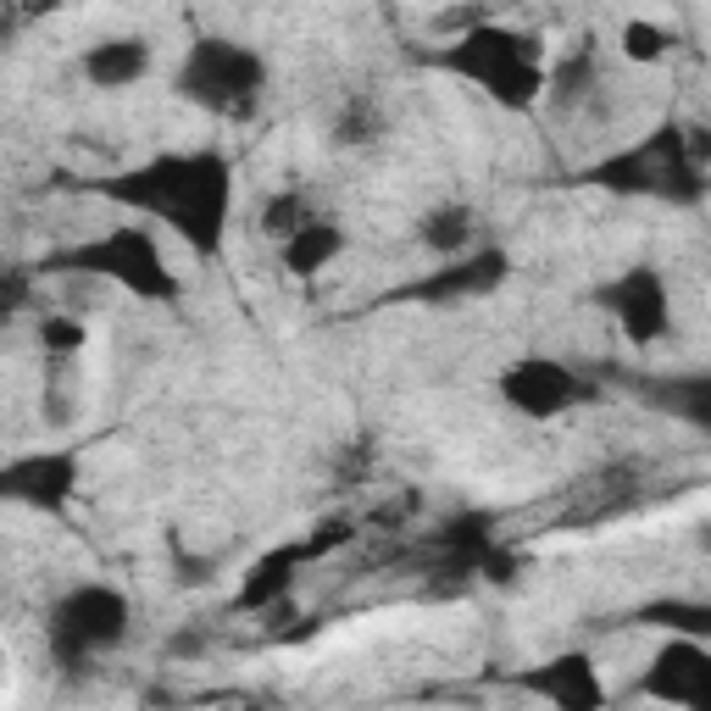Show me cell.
I'll list each match as a JSON object with an SVG mask.
<instances>
[{"instance_id": "cell-1", "label": "cell", "mask_w": 711, "mask_h": 711, "mask_svg": "<svg viewBox=\"0 0 711 711\" xmlns=\"http://www.w3.org/2000/svg\"><path fill=\"white\" fill-rule=\"evenodd\" d=\"M573 395H578V384H573L561 368H550V362H528V368L517 373V384H512V401H517L523 412H539V418L573 406Z\"/></svg>"}, {"instance_id": "cell-2", "label": "cell", "mask_w": 711, "mask_h": 711, "mask_svg": "<svg viewBox=\"0 0 711 711\" xmlns=\"http://www.w3.org/2000/svg\"><path fill=\"white\" fill-rule=\"evenodd\" d=\"M145 45L140 40H112V45H101L95 56H90V73L101 79V84H134L140 73H145Z\"/></svg>"}, {"instance_id": "cell-3", "label": "cell", "mask_w": 711, "mask_h": 711, "mask_svg": "<svg viewBox=\"0 0 711 711\" xmlns=\"http://www.w3.org/2000/svg\"><path fill=\"white\" fill-rule=\"evenodd\" d=\"M667 29H656V23H622V56L628 62H639V68H650V62H667Z\"/></svg>"}, {"instance_id": "cell-4", "label": "cell", "mask_w": 711, "mask_h": 711, "mask_svg": "<svg viewBox=\"0 0 711 711\" xmlns=\"http://www.w3.org/2000/svg\"><path fill=\"white\" fill-rule=\"evenodd\" d=\"M7 672H12V667H7V645H0V694H7Z\"/></svg>"}]
</instances>
